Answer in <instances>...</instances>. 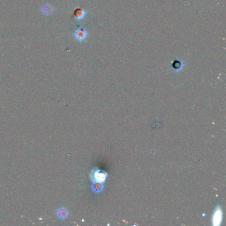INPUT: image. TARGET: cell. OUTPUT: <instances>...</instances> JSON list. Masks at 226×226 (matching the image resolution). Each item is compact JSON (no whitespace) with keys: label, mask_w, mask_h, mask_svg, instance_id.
<instances>
[{"label":"cell","mask_w":226,"mask_h":226,"mask_svg":"<svg viewBox=\"0 0 226 226\" xmlns=\"http://www.w3.org/2000/svg\"><path fill=\"white\" fill-rule=\"evenodd\" d=\"M107 176H108V174L101 171L100 170L98 169L93 170V171L92 172L90 175V178L93 183L98 182V183L103 184L106 181Z\"/></svg>","instance_id":"1"},{"label":"cell","mask_w":226,"mask_h":226,"mask_svg":"<svg viewBox=\"0 0 226 226\" xmlns=\"http://www.w3.org/2000/svg\"><path fill=\"white\" fill-rule=\"evenodd\" d=\"M222 220V211L221 208L218 207L214 211L212 222L214 225H219Z\"/></svg>","instance_id":"2"},{"label":"cell","mask_w":226,"mask_h":226,"mask_svg":"<svg viewBox=\"0 0 226 226\" xmlns=\"http://www.w3.org/2000/svg\"><path fill=\"white\" fill-rule=\"evenodd\" d=\"M75 37H76V38L78 40H82L86 39V32L84 29H78L76 31V33H75Z\"/></svg>","instance_id":"3"},{"label":"cell","mask_w":226,"mask_h":226,"mask_svg":"<svg viewBox=\"0 0 226 226\" xmlns=\"http://www.w3.org/2000/svg\"><path fill=\"white\" fill-rule=\"evenodd\" d=\"M74 15H75V17H76V18H77L78 19H82L85 15L84 11L81 10V9H77V10L75 11Z\"/></svg>","instance_id":"4"},{"label":"cell","mask_w":226,"mask_h":226,"mask_svg":"<svg viewBox=\"0 0 226 226\" xmlns=\"http://www.w3.org/2000/svg\"><path fill=\"white\" fill-rule=\"evenodd\" d=\"M92 188H93V190L95 192H100L103 190V184L95 182V183H93Z\"/></svg>","instance_id":"5"},{"label":"cell","mask_w":226,"mask_h":226,"mask_svg":"<svg viewBox=\"0 0 226 226\" xmlns=\"http://www.w3.org/2000/svg\"><path fill=\"white\" fill-rule=\"evenodd\" d=\"M58 216L62 219L66 218L68 216V211L65 208H61L58 211Z\"/></svg>","instance_id":"6"},{"label":"cell","mask_w":226,"mask_h":226,"mask_svg":"<svg viewBox=\"0 0 226 226\" xmlns=\"http://www.w3.org/2000/svg\"><path fill=\"white\" fill-rule=\"evenodd\" d=\"M52 11H53V9L49 5H45L43 7V13L45 15H50L52 13Z\"/></svg>","instance_id":"7"},{"label":"cell","mask_w":226,"mask_h":226,"mask_svg":"<svg viewBox=\"0 0 226 226\" xmlns=\"http://www.w3.org/2000/svg\"><path fill=\"white\" fill-rule=\"evenodd\" d=\"M172 65H173L172 66H174V68H175V69H177V70H178V69H180V68H181V66H182L181 63L179 61H178V60H176V61H175V62H174L172 64Z\"/></svg>","instance_id":"8"}]
</instances>
